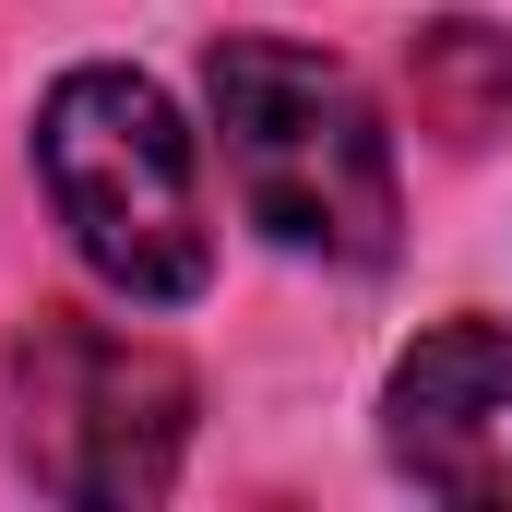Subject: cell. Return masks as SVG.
<instances>
[{
    "mask_svg": "<svg viewBox=\"0 0 512 512\" xmlns=\"http://www.w3.org/2000/svg\"><path fill=\"white\" fill-rule=\"evenodd\" d=\"M36 167L48 203L72 227V251L96 262L120 298H191L215 274V227H203V179H191V131L143 72H72L48 84L36 120Z\"/></svg>",
    "mask_w": 512,
    "mask_h": 512,
    "instance_id": "2",
    "label": "cell"
},
{
    "mask_svg": "<svg viewBox=\"0 0 512 512\" xmlns=\"http://www.w3.org/2000/svg\"><path fill=\"white\" fill-rule=\"evenodd\" d=\"M203 96H215V143H227V179L262 239L322 262L393 251V143L346 60L298 36H227L203 60Z\"/></svg>",
    "mask_w": 512,
    "mask_h": 512,
    "instance_id": "1",
    "label": "cell"
},
{
    "mask_svg": "<svg viewBox=\"0 0 512 512\" xmlns=\"http://www.w3.org/2000/svg\"><path fill=\"white\" fill-rule=\"evenodd\" d=\"M393 465L441 501H512V334L453 322L393 370Z\"/></svg>",
    "mask_w": 512,
    "mask_h": 512,
    "instance_id": "4",
    "label": "cell"
},
{
    "mask_svg": "<svg viewBox=\"0 0 512 512\" xmlns=\"http://www.w3.org/2000/svg\"><path fill=\"white\" fill-rule=\"evenodd\" d=\"M417 96L441 108L453 143H477L489 108H512V48L489 24H429V36H417Z\"/></svg>",
    "mask_w": 512,
    "mask_h": 512,
    "instance_id": "5",
    "label": "cell"
},
{
    "mask_svg": "<svg viewBox=\"0 0 512 512\" xmlns=\"http://www.w3.org/2000/svg\"><path fill=\"white\" fill-rule=\"evenodd\" d=\"M191 441V370L120 322L36 310L12 334V453L48 501H155Z\"/></svg>",
    "mask_w": 512,
    "mask_h": 512,
    "instance_id": "3",
    "label": "cell"
}]
</instances>
